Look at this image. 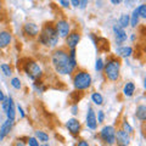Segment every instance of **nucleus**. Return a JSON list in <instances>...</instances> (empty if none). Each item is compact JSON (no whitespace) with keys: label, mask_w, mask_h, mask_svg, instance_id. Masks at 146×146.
<instances>
[{"label":"nucleus","mask_w":146,"mask_h":146,"mask_svg":"<svg viewBox=\"0 0 146 146\" xmlns=\"http://www.w3.org/2000/svg\"><path fill=\"white\" fill-rule=\"evenodd\" d=\"M121 60L118 56H111L107 57V60L105 61V66H104V74L105 78L110 82H117L121 78Z\"/></svg>","instance_id":"3"},{"label":"nucleus","mask_w":146,"mask_h":146,"mask_svg":"<svg viewBox=\"0 0 146 146\" xmlns=\"http://www.w3.org/2000/svg\"><path fill=\"white\" fill-rule=\"evenodd\" d=\"M40 146H50V145H48V144H44V145H40Z\"/></svg>","instance_id":"44"},{"label":"nucleus","mask_w":146,"mask_h":146,"mask_svg":"<svg viewBox=\"0 0 146 146\" xmlns=\"http://www.w3.org/2000/svg\"><path fill=\"white\" fill-rule=\"evenodd\" d=\"M3 9H4V0H0V15L3 12Z\"/></svg>","instance_id":"43"},{"label":"nucleus","mask_w":146,"mask_h":146,"mask_svg":"<svg viewBox=\"0 0 146 146\" xmlns=\"http://www.w3.org/2000/svg\"><path fill=\"white\" fill-rule=\"evenodd\" d=\"M125 4V6H128V7H130V6H133L134 4H135V0H124L123 1Z\"/></svg>","instance_id":"39"},{"label":"nucleus","mask_w":146,"mask_h":146,"mask_svg":"<svg viewBox=\"0 0 146 146\" xmlns=\"http://www.w3.org/2000/svg\"><path fill=\"white\" fill-rule=\"evenodd\" d=\"M0 70L3 71V73L6 77H11L12 76V67L9 65V63H1V65H0Z\"/></svg>","instance_id":"26"},{"label":"nucleus","mask_w":146,"mask_h":146,"mask_svg":"<svg viewBox=\"0 0 146 146\" xmlns=\"http://www.w3.org/2000/svg\"><path fill=\"white\" fill-rule=\"evenodd\" d=\"M112 32H113V35H115V40H116V44L117 46H121L123 43H125L128 40V34L124 28L118 25V23H115L112 27Z\"/></svg>","instance_id":"9"},{"label":"nucleus","mask_w":146,"mask_h":146,"mask_svg":"<svg viewBox=\"0 0 146 146\" xmlns=\"http://www.w3.org/2000/svg\"><path fill=\"white\" fill-rule=\"evenodd\" d=\"M13 146H27V138L16 139L15 143H13Z\"/></svg>","instance_id":"32"},{"label":"nucleus","mask_w":146,"mask_h":146,"mask_svg":"<svg viewBox=\"0 0 146 146\" xmlns=\"http://www.w3.org/2000/svg\"><path fill=\"white\" fill-rule=\"evenodd\" d=\"M72 83L77 91H84V90H88L91 86L93 77H91V74L86 70L76 68V71L73 72V76H72Z\"/></svg>","instance_id":"4"},{"label":"nucleus","mask_w":146,"mask_h":146,"mask_svg":"<svg viewBox=\"0 0 146 146\" xmlns=\"http://www.w3.org/2000/svg\"><path fill=\"white\" fill-rule=\"evenodd\" d=\"M54 27L56 29L58 38H62V39H65L71 32V22L66 20V18H58L54 23Z\"/></svg>","instance_id":"7"},{"label":"nucleus","mask_w":146,"mask_h":146,"mask_svg":"<svg viewBox=\"0 0 146 146\" xmlns=\"http://www.w3.org/2000/svg\"><path fill=\"white\" fill-rule=\"evenodd\" d=\"M39 26L34 23V22H26V23L23 25V27H22V32H23V34L26 36H28V38H36L39 34Z\"/></svg>","instance_id":"11"},{"label":"nucleus","mask_w":146,"mask_h":146,"mask_svg":"<svg viewBox=\"0 0 146 146\" xmlns=\"http://www.w3.org/2000/svg\"><path fill=\"white\" fill-rule=\"evenodd\" d=\"M7 100H9V104H7V108L5 111V115H6V118L7 119H11V121H15L16 118V107H15V101L11 95L7 96Z\"/></svg>","instance_id":"17"},{"label":"nucleus","mask_w":146,"mask_h":146,"mask_svg":"<svg viewBox=\"0 0 146 146\" xmlns=\"http://www.w3.org/2000/svg\"><path fill=\"white\" fill-rule=\"evenodd\" d=\"M22 70H23V72L26 73V76L33 82L38 80V79H42L43 76H44L42 66H40L36 61L32 60V58L26 60V62L22 65Z\"/></svg>","instance_id":"5"},{"label":"nucleus","mask_w":146,"mask_h":146,"mask_svg":"<svg viewBox=\"0 0 146 146\" xmlns=\"http://www.w3.org/2000/svg\"><path fill=\"white\" fill-rule=\"evenodd\" d=\"M121 129H123V130L125 131V133H128L129 135H131V134L134 133V129H133V127L130 125V123L128 122V121L125 119V118H124V119L122 121V123H121Z\"/></svg>","instance_id":"25"},{"label":"nucleus","mask_w":146,"mask_h":146,"mask_svg":"<svg viewBox=\"0 0 146 146\" xmlns=\"http://www.w3.org/2000/svg\"><path fill=\"white\" fill-rule=\"evenodd\" d=\"M58 4L60 6L63 7V9H68L71 5H70V0H58Z\"/></svg>","instance_id":"34"},{"label":"nucleus","mask_w":146,"mask_h":146,"mask_svg":"<svg viewBox=\"0 0 146 146\" xmlns=\"http://www.w3.org/2000/svg\"><path fill=\"white\" fill-rule=\"evenodd\" d=\"M133 54H134V49L129 46V45H121V46H117V49H116V56H118V57L128 58Z\"/></svg>","instance_id":"16"},{"label":"nucleus","mask_w":146,"mask_h":146,"mask_svg":"<svg viewBox=\"0 0 146 146\" xmlns=\"http://www.w3.org/2000/svg\"><path fill=\"white\" fill-rule=\"evenodd\" d=\"M35 138H36V140H38L39 143L46 144L48 141H49V134L46 133V131L38 129V130H35Z\"/></svg>","instance_id":"22"},{"label":"nucleus","mask_w":146,"mask_h":146,"mask_svg":"<svg viewBox=\"0 0 146 146\" xmlns=\"http://www.w3.org/2000/svg\"><path fill=\"white\" fill-rule=\"evenodd\" d=\"M117 23L124 29L127 28V27H129V15H128V13H122V15L119 16V18H118Z\"/></svg>","instance_id":"23"},{"label":"nucleus","mask_w":146,"mask_h":146,"mask_svg":"<svg viewBox=\"0 0 146 146\" xmlns=\"http://www.w3.org/2000/svg\"><path fill=\"white\" fill-rule=\"evenodd\" d=\"M105 118H106V115H105L104 111H98L96 113V121H98V124H102V123L105 122Z\"/></svg>","instance_id":"30"},{"label":"nucleus","mask_w":146,"mask_h":146,"mask_svg":"<svg viewBox=\"0 0 146 146\" xmlns=\"http://www.w3.org/2000/svg\"><path fill=\"white\" fill-rule=\"evenodd\" d=\"M124 0H110V3L112 4V5H115V6H117V5H119V4H122Z\"/></svg>","instance_id":"40"},{"label":"nucleus","mask_w":146,"mask_h":146,"mask_svg":"<svg viewBox=\"0 0 146 146\" xmlns=\"http://www.w3.org/2000/svg\"><path fill=\"white\" fill-rule=\"evenodd\" d=\"M82 39V33L79 31H71L65 38V48L66 49H76L78 46Z\"/></svg>","instance_id":"8"},{"label":"nucleus","mask_w":146,"mask_h":146,"mask_svg":"<svg viewBox=\"0 0 146 146\" xmlns=\"http://www.w3.org/2000/svg\"><path fill=\"white\" fill-rule=\"evenodd\" d=\"M136 38H138V35H136V33H131L130 34V36H129V40L131 43H134L135 40H136Z\"/></svg>","instance_id":"41"},{"label":"nucleus","mask_w":146,"mask_h":146,"mask_svg":"<svg viewBox=\"0 0 146 146\" xmlns=\"http://www.w3.org/2000/svg\"><path fill=\"white\" fill-rule=\"evenodd\" d=\"M76 146H90V145H89V143H88L86 140L80 139V140L78 141V143H77V145H76Z\"/></svg>","instance_id":"37"},{"label":"nucleus","mask_w":146,"mask_h":146,"mask_svg":"<svg viewBox=\"0 0 146 146\" xmlns=\"http://www.w3.org/2000/svg\"><path fill=\"white\" fill-rule=\"evenodd\" d=\"M27 145H28V146H40L39 141L36 140L35 136H31V138H27Z\"/></svg>","instance_id":"31"},{"label":"nucleus","mask_w":146,"mask_h":146,"mask_svg":"<svg viewBox=\"0 0 146 146\" xmlns=\"http://www.w3.org/2000/svg\"><path fill=\"white\" fill-rule=\"evenodd\" d=\"M33 88L36 93H44V91L46 90V85L44 84V82L42 79H38V80L33 82Z\"/></svg>","instance_id":"24"},{"label":"nucleus","mask_w":146,"mask_h":146,"mask_svg":"<svg viewBox=\"0 0 146 146\" xmlns=\"http://www.w3.org/2000/svg\"><path fill=\"white\" fill-rule=\"evenodd\" d=\"M66 128L73 136H78L80 134V130H82V123H80V121L78 119V118L72 117V118H70V119H67Z\"/></svg>","instance_id":"10"},{"label":"nucleus","mask_w":146,"mask_h":146,"mask_svg":"<svg viewBox=\"0 0 146 146\" xmlns=\"http://www.w3.org/2000/svg\"><path fill=\"white\" fill-rule=\"evenodd\" d=\"M85 124L91 130H95L98 128V121H96V112L94 111L93 107H88L85 116Z\"/></svg>","instance_id":"12"},{"label":"nucleus","mask_w":146,"mask_h":146,"mask_svg":"<svg viewBox=\"0 0 146 146\" xmlns=\"http://www.w3.org/2000/svg\"><path fill=\"white\" fill-rule=\"evenodd\" d=\"M104 66H105V61L102 60L101 57H99L96 62H95V70L98 72H102L104 71Z\"/></svg>","instance_id":"29"},{"label":"nucleus","mask_w":146,"mask_h":146,"mask_svg":"<svg viewBox=\"0 0 146 146\" xmlns=\"http://www.w3.org/2000/svg\"><path fill=\"white\" fill-rule=\"evenodd\" d=\"M136 12H138V15L140 18H143L145 20L146 18V4H139V6H136Z\"/></svg>","instance_id":"27"},{"label":"nucleus","mask_w":146,"mask_h":146,"mask_svg":"<svg viewBox=\"0 0 146 146\" xmlns=\"http://www.w3.org/2000/svg\"><path fill=\"white\" fill-rule=\"evenodd\" d=\"M115 144L117 146H129V144H130V135L119 128V129L116 130V141H115Z\"/></svg>","instance_id":"13"},{"label":"nucleus","mask_w":146,"mask_h":146,"mask_svg":"<svg viewBox=\"0 0 146 146\" xmlns=\"http://www.w3.org/2000/svg\"><path fill=\"white\" fill-rule=\"evenodd\" d=\"M135 118L138 119L139 122L144 123L146 121V105L144 104H140L136 106L135 110Z\"/></svg>","instance_id":"19"},{"label":"nucleus","mask_w":146,"mask_h":146,"mask_svg":"<svg viewBox=\"0 0 146 146\" xmlns=\"http://www.w3.org/2000/svg\"><path fill=\"white\" fill-rule=\"evenodd\" d=\"M135 89H136V85L134 82H127V83L123 85V89H122V94L124 98H131L135 93Z\"/></svg>","instance_id":"18"},{"label":"nucleus","mask_w":146,"mask_h":146,"mask_svg":"<svg viewBox=\"0 0 146 146\" xmlns=\"http://www.w3.org/2000/svg\"><path fill=\"white\" fill-rule=\"evenodd\" d=\"M71 113L73 116H77L79 113V107H78V104H73L71 106Z\"/></svg>","instance_id":"33"},{"label":"nucleus","mask_w":146,"mask_h":146,"mask_svg":"<svg viewBox=\"0 0 146 146\" xmlns=\"http://www.w3.org/2000/svg\"><path fill=\"white\" fill-rule=\"evenodd\" d=\"M139 22H140V17L138 12H136V7H134L133 11H131V15H129V26L131 28H136L139 26Z\"/></svg>","instance_id":"20"},{"label":"nucleus","mask_w":146,"mask_h":146,"mask_svg":"<svg viewBox=\"0 0 146 146\" xmlns=\"http://www.w3.org/2000/svg\"><path fill=\"white\" fill-rule=\"evenodd\" d=\"M116 128L115 125H104L101 130L99 131V138L104 144L108 146L115 145L116 141Z\"/></svg>","instance_id":"6"},{"label":"nucleus","mask_w":146,"mask_h":146,"mask_svg":"<svg viewBox=\"0 0 146 146\" xmlns=\"http://www.w3.org/2000/svg\"><path fill=\"white\" fill-rule=\"evenodd\" d=\"M17 111H18V113H20V117L23 119V118H26V112L23 111V108H22V106L20 104L17 105Z\"/></svg>","instance_id":"36"},{"label":"nucleus","mask_w":146,"mask_h":146,"mask_svg":"<svg viewBox=\"0 0 146 146\" xmlns=\"http://www.w3.org/2000/svg\"><path fill=\"white\" fill-rule=\"evenodd\" d=\"M70 5L73 7H79V0H70Z\"/></svg>","instance_id":"38"},{"label":"nucleus","mask_w":146,"mask_h":146,"mask_svg":"<svg viewBox=\"0 0 146 146\" xmlns=\"http://www.w3.org/2000/svg\"><path fill=\"white\" fill-rule=\"evenodd\" d=\"M90 99H91V102L94 105H96V106H101L104 104V96L98 91H94V93H91L90 95Z\"/></svg>","instance_id":"21"},{"label":"nucleus","mask_w":146,"mask_h":146,"mask_svg":"<svg viewBox=\"0 0 146 146\" xmlns=\"http://www.w3.org/2000/svg\"><path fill=\"white\" fill-rule=\"evenodd\" d=\"M88 4H89V0H79V9L80 10H85L88 7Z\"/></svg>","instance_id":"35"},{"label":"nucleus","mask_w":146,"mask_h":146,"mask_svg":"<svg viewBox=\"0 0 146 146\" xmlns=\"http://www.w3.org/2000/svg\"><path fill=\"white\" fill-rule=\"evenodd\" d=\"M12 43V33L10 31H0V50L6 49Z\"/></svg>","instance_id":"14"},{"label":"nucleus","mask_w":146,"mask_h":146,"mask_svg":"<svg viewBox=\"0 0 146 146\" xmlns=\"http://www.w3.org/2000/svg\"><path fill=\"white\" fill-rule=\"evenodd\" d=\"M36 39H38V43L40 45H43V46L48 48V49L57 48L58 40H60L52 22H45L43 27L40 28Z\"/></svg>","instance_id":"2"},{"label":"nucleus","mask_w":146,"mask_h":146,"mask_svg":"<svg viewBox=\"0 0 146 146\" xmlns=\"http://www.w3.org/2000/svg\"><path fill=\"white\" fill-rule=\"evenodd\" d=\"M51 65L55 72L61 76H71L78 68L77 58L71 57L66 48H55L51 54Z\"/></svg>","instance_id":"1"},{"label":"nucleus","mask_w":146,"mask_h":146,"mask_svg":"<svg viewBox=\"0 0 146 146\" xmlns=\"http://www.w3.org/2000/svg\"><path fill=\"white\" fill-rule=\"evenodd\" d=\"M5 98H6V96H5V94H4V91H3L1 89H0V102H1Z\"/></svg>","instance_id":"42"},{"label":"nucleus","mask_w":146,"mask_h":146,"mask_svg":"<svg viewBox=\"0 0 146 146\" xmlns=\"http://www.w3.org/2000/svg\"><path fill=\"white\" fill-rule=\"evenodd\" d=\"M10 84L13 89H16V90H20L22 88V83H21V79L18 78V77H13V78H11L10 80Z\"/></svg>","instance_id":"28"},{"label":"nucleus","mask_w":146,"mask_h":146,"mask_svg":"<svg viewBox=\"0 0 146 146\" xmlns=\"http://www.w3.org/2000/svg\"><path fill=\"white\" fill-rule=\"evenodd\" d=\"M13 124H15V121H11V119H6L1 124V127H0V141L4 140L9 134L11 133Z\"/></svg>","instance_id":"15"}]
</instances>
